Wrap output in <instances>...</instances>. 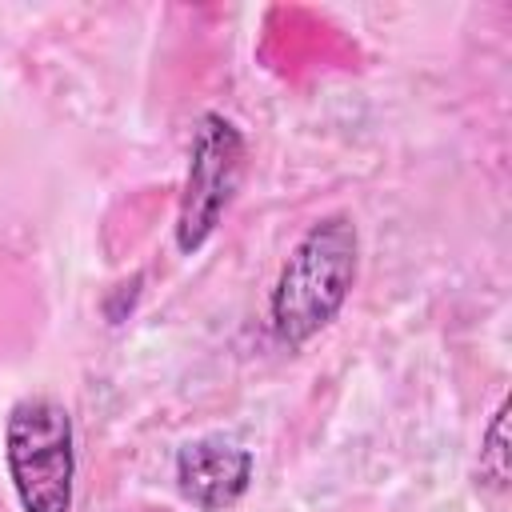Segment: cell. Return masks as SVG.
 I'll return each mask as SVG.
<instances>
[{
	"label": "cell",
	"mask_w": 512,
	"mask_h": 512,
	"mask_svg": "<svg viewBox=\"0 0 512 512\" xmlns=\"http://www.w3.org/2000/svg\"><path fill=\"white\" fill-rule=\"evenodd\" d=\"M360 276V232L348 212H328L288 252L272 296L268 320L280 348L296 352L320 336L348 304Z\"/></svg>",
	"instance_id": "obj_1"
},
{
	"label": "cell",
	"mask_w": 512,
	"mask_h": 512,
	"mask_svg": "<svg viewBox=\"0 0 512 512\" xmlns=\"http://www.w3.org/2000/svg\"><path fill=\"white\" fill-rule=\"evenodd\" d=\"M4 468L20 512H72L76 428L56 396H20L4 420Z\"/></svg>",
	"instance_id": "obj_2"
},
{
	"label": "cell",
	"mask_w": 512,
	"mask_h": 512,
	"mask_svg": "<svg viewBox=\"0 0 512 512\" xmlns=\"http://www.w3.org/2000/svg\"><path fill=\"white\" fill-rule=\"evenodd\" d=\"M244 132L224 112H204L192 128V152L184 172V192L176 208V248L184 256L200 252L232 208L244 180Z\"/></svg>",
	"instance_id": "obj_3"
},
{
	"label": "cell",
	"mask_w": 512,
	"mask_h": 512,
	"mask_svg": "<svg viewBox=\"0 0 512 512\" xmlns=\"http://www.w3.org/2000/svg\"><path fill=\"white\" fill-rule=\"evenodd\" d=\"M252 484V452L228 436H200L176 452V488L204 512L232 508Z\"/></svg>",
	"instance_id": "obj_4"
},
{
	"label": "cell",
	"mask_w": 512,
	"mask_h": 512,
	"mask_svg": "<svg viewBox=\"0 0 512 512\" xmlns=\"http://www.w3.org/2000/svg\"><path fill=\"white\" fill-rule=\"evenodd\" d=\"M480 484L504 492L508 488V400L496 404L484 436H480Z\"/></svg>",
	"instance_id": "obj_5"
}]
</instances>
